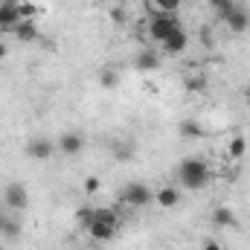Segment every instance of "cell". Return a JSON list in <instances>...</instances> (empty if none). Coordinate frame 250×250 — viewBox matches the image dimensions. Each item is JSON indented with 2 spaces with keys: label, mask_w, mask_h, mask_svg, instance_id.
I'll list each match as a JSON object with an SVG mask.
<instances>
[{
  "label": "cell",
  "mask_w": 250,
  "mask_h": 250,
  "mask_svg": "<svg viewBox=\"0 0 250 250\" xmlns=\"http://www.w3.org/2000/svg\"><path fill=\"white\" fill-rule=\"evenodd\" d=\"M209 178H212V172H209L207 160H201V157H187L178 166V181L187 189H204L209 184Z\"/></svg>",
  "instance_id": "cell-1"
},
{
  "label": "cell",
  "mask_w": 250,
  "mask_h": 250,
  "mask_svg": "<svg viewBox=\"0 0 250 250\" xmlns=\"http://www.w3.org/2000/svg\"><path fill=\"white\" fill-rule=\"evenodd\" d=\"M120 201H123L125 207H131V209H143V207H148L154 201V189L148 187V184H143V181L125 184L120 189Z\"/></svg>",
  "instance_id": "cell-2"
},
{
  "label": "cell",
  "mask_w": 250,
  "mask_h": 250,
  "mask_svg": "<svg viewBox=\"0 0 250 250\" xmlns=\"http://www.w3.org/2000/svg\"><path fill=\"white\" fill-rule=\"evenodd\" d=\"M184 26H181V21H178V15H151V23H148V35L157 41V44H163L166 38H172L175 32H181Z\"/></svg>",
  "instance_id": "cell-3"
},
{
  "label": "cell",
  "mask_w": 250,
  "mask_h": 250,
  "mask_svg": "<svg viewBox=\"0 0 250 250\" xmlns=\"http://www.w3.org/2000/svg\"><path fill=\"white\" fill-rule=\"evenodd\" d=\"M56 148L62 151L64 157H76V154H82V148H84V137H82L79 131H64L62 137H59V143H56Z\"/></svg>",
  "instance_id": "cell-4"
},
{
  "label": "cell",
  "mask_w": 250,
  "mask_h": 250,
  "mask_svg": "<svg viewBox=\"0 0 250 250\" xmlns=\"http://www.w3.org/2000/svg\"><path fill=\"white\" fill-rule=\"evenodd\" d=\"M3 201H6V207L9 209H26V204H29V195H26V187L23 184H9V187L3 189Z\"/></svg>",
  "instance_id": "cell-5"
},
{
  "label": "cell",
  "mask_w": 250,
  "mask_h": 250,
  "mask_svg": "<svg viewBox=\"0 0 250 250\" xmlns=\"http://www.w3.org/2000/svg\"><path fill=\"white\" fill-rule=\"evenodd\" d=\"M26 154H29L32 160H50V157L56 154V143L47 140V137H35V140L26 143Z\"/></svg>",
  "instance_id": "cell-6"
},
{
  "label": "cell",
  "mask_w": 250,
  "mask_h": 250,
  "mask_svg": "<svg viewBox=\"0 0 250 250\" xmlns=\"http://www.w3.org/2000/svg\"><path fill=\"white\" fill-rule=\"evenodd\" d=\"M21 23L18 0H0V32H12Z\"/></svg>",
  "instance_id": "cell-7"
},
{
  "label": "cell",
  "mask_w": 250,
  "mask_h": 250,
  "mask_svg": "<svg viewBox=\"0 0 250 250\" xmlns=\"http://www.w3.org/2000/svg\"><path fill=\"white\" fill-rule=\"evenodd\" d=\"M224 26L230 29V32H248L250 26V12L245 9V6H236L227 18H224Z\"/></svg>",
  "instance_id": "cell-8"
},
{
  "label": "cell",
  "mask_w": 250,
  "mask_h": 250,
  "mask_svg": "<svg viewBox=\"0 0 250 250\" xmlns=\"http://www.w3.org/2000/svg\"><path fill=\"white\" fill-rule=\"evenodd\" d=\"M12 35H15L21 44H32V41H38L41 32H38V23H35V21H21V23L12 29Z\"/></svg>",
  "instance_id": "cell-9"
},
{
  "label": "cell",
  "mask_w": 250,
  "mask_h": 250,
  "mask_svg": "<svg viewBox=\"0 0 250 250\" xmlns=\"http://www.w3.org/2000/svg\"><path fill=\"white\" fill-rule=\"evenodd\" d=\"M160 47H163V53H166V56H181V53L189 47V35L181 29V32H175L172 38H166Z\"/></svg>",
  "instance_id": "cell-10"
},
{
  "label": "cell",
  "mask_w": 250,
  "mask_h": 250,
  "mask_svg": "<svg viewBox=\"0 0 250 250\" xmlns=\"http://www.w3.org/2000/svg\"><path fill=\"white\" fill-rule=\"evenodd\" d=\"M87 236H90L93 242H111V239L117 236V227H114V224H105V221H96V218H93V224L87 227Z\"/></svg>",
  "instance_id": "cell-11"
},
{
  "label": "cell",
  "mask_w": 250,
  "mask_h": 250,
  "mask_svg": "<svg viewBox=\"0 0 250 250\" xmlns=\"http://www.w3.org/2000/svg\"><path fill=\"white\" fill-rule=\"evenodd\" d=\"M134 67H137L140 73H154V70L160 67V56H157L154 50H143V53L134 59Z\"/></svg>",
  "instance_id": "cell-12"
},
{
  "label": "cell",
  "mask_w": 250,
  "mask_h": 250,
  "mask_svg": "<svg viewBox=\"0 0 250 250\" xmlns=\"http://www.w3.org/2000/svg\"><path fill=\"white\" fill-rule=\"evenodd\" d=\"M154 201H157L163 209H172V207L181 204V192H178L175 187H160L157 192H154Z\"/></svg>",
  "instance_id": "cell-13"
},
{
  "label": "cell",
  "mask_w": 250,
  "mask_h": 250,
  "mask_svg": "<svg viewBox=\"0 0 250 250\" xmlns=\"http://www.w3.org/2000/svg\"><path fill=\"white\" fill-rule=\"evenodd\" d=\"M184 0H146V9H151V15H178Z\"/></svg>",
  "instance_id": "cell-14"
},
{
  "label": "cell",
  "mask_w": 250,
  "mask_h": 250,
  "mask_svg": "<svg viewBox=\"0 0 250 250\" xmlns=\"http://www.w3.org/2000/svg\"><path fill=\"white\" fill-rule=\"evenodd\" d=\"M245 151H248V140H245V134H236V137L227 143V157H230L233 163H239V160L245 157Z\"/></svg>",
  "instance_id": "cell-15"
},
{
  "label": "cell",
  "mask_w": 250,
  "mask_h": 250,
  "mask_svg": "<svg viewBox=\"0 0 250 250\" xmlns=\"http://www.w3.org/2000/svg\"><path fill=\"white\" fill-rule=\"evenodd\" d=\"M212 224L215 227H236L239 221H236V212L230 207H215L212 209Z\"/></svg>",
  "instance_id": "cell-16"
},
{
  "label": "cell",
  "mask_w": 250,
  "mask_h": 250,
  "mask_svg": "<svg viewBox=\"0 0 250 250\" xmlns=\"http://www.w3.org/2000/svg\"><path fill=\"white\" fill-rule=\"evenodd\" d=\"M178 134L184 137V140H201L204 137V128L198 120H184V123L178 125Z\"/></svg>",
  "instance_id": "cell-17"
},
{
  "label": "cell",
  "mask_w": 250,
  "mask_h": 250,
  "mask_svg": "<svg viewBox=\"0 0 250 250\" xmlns=\"http://www.w3.org/2000/svg\"><path fill=\"white\" fill-rule=\"evenodd\" d=\"M184 87L189 93H204L207 90V76L204 73H187L184 76Z\"/></svg>",
  "instance_id": "cell-18"
},
{
  "label": "cell",
  "mask_w": 250,
  "mask_h": 250,
  "mask_svg": "<svg viewBox=\"0 0 250 250\" xmlns=\"http://www.w3.org/2000/svg\"><path fill=\"white\" fill-rule=\"evenodd\" d=\"M93 218H96V221H105V224L120 227V212H117L114 207H96V209H93Z\"/></svg>",
  "instance_id": "cell-19"
},
{
  "label": "cell",
  "mask_w": 250,
  "mask_h": 250,
  "mask_svg": "<svg viewBox=\"0 0 250 250\" xmlns=\"http://www.w3.org/2000/svg\"><path fill=\"white\" fill-rule=\"evenodd\" d=\"M207 3H209V9L218 15V21H224V18L236 9V3H233V0H207Z\"/></svg>",
  "instance_id": "cell-20"
},
{
  "label": "cell",
  "mask_w": 250,
  "mask_h": 250,
  "mask_svg": "<svg viewBox=\"0 0 250 250\" xmlns=\"http://www.w3.org/2000/svg\"><path fill=\"white\" fill-rule=\"evenodd\" d=\"M18 15H21V21H35L38 6L32 0H18Z\"/></svg>",
  "instance_id": "cell-21"
},
{
  "label": "cell",
  "mask_w": 250,
  "mask_h": 250,
  "mask_svg": "<svg viewBox=\"0 0 250 250\" xmlns=\"http://www.w3.org/2000/svg\"><path fill=\"white\" fill-rule=\"evenodd\" d=\"M117 82H120V73L117 70H111V67L99 70V84L102 87H117Z\"/></svg>",
  "instance_id": "cell-22"
},
{
  "label": "cell",
  "mask_w": 250,
  "mask_h": 250,
  "mask_svg": "<svg viewBox=\"0 0 250 250\" xmlns=\"http://www.w3.org/2000/svg\"><path fill=\"white\" fill-rule=\"evenodd\" d=\"M76 221H79V227H90L93 224V207H79L76 209Z\"/></svg>",
  "instance_id": "cell-23"
},
{
  "label": "cell",
  "mask_w": 250,
  "mask_h": 250,
  "mask_svg": "<svg viewBox=\"0 0 250 250\" xmlns=\"http://www.w3.org/2000/svg\"><path fill=\"white\" fill-rule=\"evenodd\" d=\"M0 233H6V236H12V239H15V236L21 233V227H18L12 218H6V221H3V227H0Z\"/></svg>",
  "instance_id": "cell-24"
},
{
  "label": "cell",
  "mask_w": 250,
  "mask_h": 250,
  "mask_svg": "<svg viewBox=\"0 0 250 250\" xmlns=\"http://www.w3.org/2000/svg\"><path fill=\"white\" fill-rule=\"evenodd\" d=\"M84 192H87V195H96V192H99V178H87V181H84Z\"/></svg>",
  "instance_id": "cell-25"
},
{
  "label": "cell",
  "mask_w": 250,
  "mask_h": 250,
  "mask_svg": "<svg viewBox=\"0 0 250 250\" xmlns=\"http://www.w3.org/2000/svg\"><path fill=\"white\" fill-rule=\"evenodd\" d=\"M117 148H120V151H117L120 160H128V157H131V146H117Z\"/></svg>",
  "instance_id": "cell-26"
},
{
  "label": "cell",
  "mask_w": 250,
  "mask_h": 250,
  "mask_svg": "<svg viewBox=\"0 0 250 250\" xmlns=\"http://www.w3.org/2000/svg\"><path fill=\"white\" fill-rule=\"evenodd\" d=\"M204 250H224V248H221L215 239H207V242H204Z\"/></svg>",
  "instance_id": "cell-27"
},
{
  "label": "cell",
  "mask_w": 250,
  "mask_h": 250,
  "mask_svg": "<svg viewBox=\"0 0 250 250\" xmlns=\"http://www.w3.org/2000/svg\"><path fill=\"white\" fill-rule=\"evenodd\" d=\"M6 56H9V47H6V44H3V41H0V62H3V59H6Z\"/></svg>",
  "instance_id": "cell-28"
},
{
  "label": "cell",
  "mask_w": 250,
  "mask_h": 250,
  "mask_svg": "<svg viewBox=\"0 0 250 250\" xmlns=\"http://www.w3.org/2000/svg\"><path fill=\"white\" fill-rule=\"evenodd\" d=\"M3 221H6V215H3V212H0V227H3Z\"/></svg>",
  "instance_id": "cell-29"
}]
</instances>
